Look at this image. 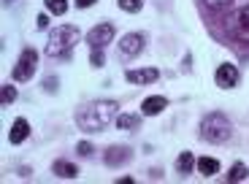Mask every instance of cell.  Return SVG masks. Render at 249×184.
<instances>
[{
  "mask_svg": "<svg viewBox=\"0 0 249 184\" xmlns=\"http://www.w3.org/2000/svg\"><path fill=\"white\" fill-rule=\"evenodd\" d=\"M117 114H119L117 100H92V103H84L76 111V125L84 133H100L117 119Z\"/></svg>",
  "mask_w": 249,
  "mask_h": 184,
  "instance_id": "obj_1",
  "label": "cell"
},
{
  "mask_svg": "<svg viewBox=\"0 0 249 184\" xmlns=\"http://www.w3.org/2000/svg\"><path fill=\"white\" fill-rule=\"evenodd\" d=\"M79 43V27L76 25H60L52 30L49 43H46V57L49 60L68 62L73 57V46Z\"/></svg>",
  "mask_w": 249,
  "mask_h": 184,
  "instance_id": "obj_2",
  "label": "cell"
},
{
  "mask_svg": "<svg viewBox=\"0 0 249 184\" xmlns=\"http://www.w3.org/2000/svg\"><path fill=\"white\" fill-rule=\"evenodd\" d=\"M233 135V122L222 111H212L200 119V138L209 144H225Z\"/></svg>",
  "mask_w": 249,
  "mask_h": 184,
  "instance_id": "obj_3",
  "label": "cell"
},
{
  "mask_svg": "<svg viewBox=\"0 0 249 184\" xmlns=\"http://www.w3.org/2000/svg\"><path fill=\"white\" fill-rule=\"evenodd\" d=\"M36 68H38V52L33 46H25L22 55H19V60H17V65H14V71H11L14 81H30L33 74H36Z\"/></svg>",
  "mask_w": 249,
  "mask_h": 184,
  "instance_id": "obj_4",
  "label": "cell"
},
{
  "mask_svg": "<svg viewBox=\"0 0 249 184\" xmlns=\"http://www.w3.org/2000/svg\"><path fill=\"white\" fill-rule=\"evenodd\" d=\"M114 25L111 22H98L92 30L87 33V46L89 49H106L108 43L114 41Z\"/></svg>",
  "mask_w": 249,
  "mask_h": 184,
  "instance_id": "obj_5",
  "label": "cell"
},
{
  "mask_svg": "<svg viewBox=\"0 0 249 184\" xmlns=\"http://www.w3.org/2000/svg\"><path fill=\"white\" fill-rule=\"evenodd\" d=\"M231 38L236 43H247L249 46V6L233 11V22H231Z\"/></svg>",
  "mask_w": 249,
  "mask_h": 184,
  "instance_id": "obj_6",
  "label": "cell"
},
{
  "mask_svg": "<svg viewBox=\"0 0 249 184\" xmlns=\"http://www.w3.org/2000/svg\"><path fill=\"white\" fill-rule=\"evenodd\" d=\"M143 46H146V36L143 33H127L119 41V57L122 60H133V57H138L143 52Z\"/></svg>",
  "mask_w": 249,
  "mask_h": 184,
  "instance_id": "obj_7",
  "label": "cell"
},
{
  "mask_svg": "<svg viewBox=\"0 0 249 184\" xmlns=\"http://www.w3.org/2000/svg\"><path fill=\"white\" fill-rule=\"evenodd\" d=\"M133 160V149L130 147H117V144H114V147H108L106 152H103V163H106L108 168H119V166H127V163H130Z\"/></svg>",
  "mask_w": 249,
  "mask_h": 184,
  "instance_id": "obj_8",
  "label": "cell"
},
{
  "mask_svg": "<svg viewBox=\"0 0 249 184\" xmlns=\"http://www.w3.org/2000/svg\"><path fill=\"white\" fill-rule=\"evenodd\" d=\"M238 79H241V74H238V68L231 65V62L219 65L217 74H214V81H217V87H222V90H233V87H238Z\"/></svg>",
  "mask_w": 249,
  "mask_h": 184,
  "instance_id": "obj_9",
  "label": "cell"
},
{
  "mask_svg": "<svg viewBox=\"0 0 249 184\" xmlns=\"http://www.w3.org/2000/svg\"><path fill=\"white\" fill-rule=\"evenodd\" d=\"M124 79L130 81V84H155L160 79V71L157 68H141V71H127Z\"/></svg>",
  "mask_w": 249,
  "mask_h": 184,
  "instance_id": "obj_10",
  "label": "cell"
},
{
  "mask_svg": "<svg viewBox=\"0 0 249 184\" xmlns=\"http://www.w3.org/2000/svg\"><path fill=\"white\" fill-rule=\"evenodd\" d=\"M27 135H30V125H27L25 117H17L11 122V130H8V141L17 147V144H25L27 141Z\"/></svg>",
  "mask_w": 249,
  "mask_h": 184,
  "instance_id": "obj_11",
  "label": "cell"
},
{
  "mask_svg": "<svg viewBox=\"0 0 249 184\" xmlns=\"http://www.w3.org/2000/svg\"><path fill=\"white\" fill-rule=\"evenodd\" d=\"M162 109H168V100L162 98V95H149V98L141 103L143 117H157V114H162Z\"/></svg>",
  "mask_w": 249,
  "mask_h": 184,
  "instance_id": "obj_12",
  "label": "cell"
},
{
  "mask_svg": "<svg viewBox=\"0 0 249 184\" xmlns=\"http://www.w3.org/2000/svg\"><path fill=\"white\" fill-rule=\"evenodd\" d=\"M52 171L60 179H76L79 176V166L71 163V160H54V163H52Z\"/></svg>",
  "mask_w": 249,
  "mask_h": 184,
  "instance_id": "obj_13",
  "label": "cell"
},
{
  "mask_svg": "<svg viewBox=\"0 0 249 184\" xmlns=\"http://www.w3.org/2000/svg\"><path fill=\"white\" fill-rule=\"evenodd\" d=\"M114 125H117L119 130H127V133H133V130H141V114H117Z\"/></svg>",
  "mask_w": 249,
  "mask_h": 184,
  "instance_id": "obj_14",
  "label": "cell"
},
{
  "mask_svg": "<svg viewBox=\"0 0 249 184\" xmlns=\"http://www.w3.org/2000/svg\"><path fill=\"white\" fill-rule=\"evenodd\" d=\"M195 168H198V173L200 176H217L219 173V160L217 157H200L198 163H195Z\"/></svg>",
  "mask_w": 249,
  "mask_h": 184,
  "instance_id": "obj_15",
  "label": "cell"
},
{
  "mask_svg": "<svg viewBox=\"0 0 249 184\" xmlns=\"http://www.w3.org/2000/svg\"><path fill=\"white\" fill-rule=\"evenodd\" d=\"M195 163H198V160L193 157V152H181L179 157H176V173H179V176H190Z\"/></svg>",
  "mask_w": 249,
  "mask_h": 184,
  "instance_id": "obj_16",
  "label": "cell"
},
{
  "mask_svg": "<svg viewBox=\"0 0 249 184\" xmlns=\"http://www.w3.org/2000/svg\"><path fill=\"white\" fill-rule=\"evenodd\" d=\"M206 6V11H212V14H222V11H231L233 6V0H200Z\"/></svg>",
  "mask_w": 249,
  "mask_h": 184,
  "instance_id": "obj_17",
  "label": "cell"
},
{
  "mask_svg": "<svg viewBox=\"0 0 249 184\" xmlns=\"http://www.w3.org/2000/svg\"><path fill=\"white\" fill-rule=\"evenodd\" d=\"M249 176V168L244 163H233L231 171H228V182H244Z\"/></svg>",
  "mask_w": 249,
  "mask_h": 184,
  "instance_id": "obj_18",
  "label": "cell"
},
{
  "mask_svg": "<svg viewBox=\"0 0 249 184\" xmlns=\"http://www.w3.org/2000/svg\"><path fill=\"white\" fill-rule=\"evenodd\" d=\"M44 6L49 14H54V17H62V14L68 11V0H44Z\"/></svg>",
  "mask_w": 249,
  "mask_h": 184,
  "instance_id": "obj_19",
  "label": "cell"
},
{
  "mask_svg": "<svg viewBox=\"0 0 249 184\" xmlns=\"http://www.w3.org/2000/svg\"><path fill=\"white\" fill-rule=\"evenodd\" d=\"M117 6L127 14H138L141 11V0H117Z\"/></svg>",
  "mask_w": 249,
  "mask_h": 184,
  "instance_id": "obj_20",
  "label": "cell"
},
{
  "mask_svg": "<svg viewBox=\"0 0 249 184\" xmlns=\"http://www.w3.org/2000/svg\"><path fill=\"white\" fill-rule=\"evenodd\" d=\"M89 65H92V68H103V65H106V55H103V49H89Z\"/></svg>",
  "mask_w": 249,
  "mask_h": 184,
  "instance_id": "obj_21",
  "label": "cell"
},
{
  "mask_svg": "<svg viewBox=\"0 0 249 184\" xmlns=\"http://www.w3.org/2000/svg\"><path fill=\"white\" fill-rule=\"evenodd\" d=\"M92 152H95V147L89 141H79V144H76V154H79V157L89 160V157H92Z\"/></svg>",
  "mask_w": 249,
  "mask_h": 184,
  "instance_id": "obj_22",
  "label": "cell"
},
{
  "mask_svg": "<svg viewBox=\"0 0 249 184\" xmlns=\"http://www.w3.org/2000/svg\"><path fill=\"white\" fill-rule=\"evenodd\" d=\"M3 106H11L14 100H17V87H11V84H3Z\"/></svg>",
  "mask_w": 249,
  "mask_h": 184,
  "instance_id": "obj_23",
  "label": "cell"
},
{
  "mask_svg": "<svg viewBox=\"0 0 249 184\" xmlns=\"http://www.w3.org/2000/svg\"><path fill=\"white\" fill-rule=\"evenodd\" d=\"M57 84H60V81H57V76H49V79L44 81V90L46 92H57Z\"/></svg>",
  "mask_w": 249,
  "mask_h": 184,
  "instance_id": "obj_24",
  "label": "cell"
},
{
  "mask_svg": "<svg viewBox=\"0 0 249 184\" xmlns=\"http://www.w3.org/2000/svg\"><path fill=\"white\" fill-rule=\"evenodd\" d=\"M36 22H38V30H46V27H49V14H41Z\"/></svg>",
  "mask_w": 249,
  "mask_h": 184,
  "instance_id": "obj_25",
  "label": "cell"
},
{
  "mask_svg": "<svg viewBox=\"0 0 249 184\" xmlns=\"http://www.w3.org/2000/svg\"><path fill=\"white\" fill-rule=\"evenodd\" d=\"M98 0H76V8H89V6H95Z\"/></svg>",
  "mask_w": 249,
  "mask_h": 184,
  "instance_id": "obj_26",
  "label": "cell"
},
{
  "mask_svg": "<svg viewBox=\"0 0 249 184\" xmlns=\"http://www.w3.org/2000/svg\"><path fill=\"white\" fill-rule=\"evenodd\" d=\"M160 176H162V171H160V168H152V171H149V179H155V182H157Z\"/></svg>",
  "mask_w": 249,
  "mask_h": 184,
  "instance_id": "obj_27",
  "label": "cell"
},
{
  "mask_svg": "<svg viewBox=\"0 0 249 184\" xmlns=\"http://www.w3.org/2000/svg\"><path fill=\"white\" fill-rule=\"evenodd\" d=\"M19 176H22V179H30V168L22 166V168H19Z\"/></svg>",
  "mask_w": 249,
  "mask_h": 184,
  "instance_id": "obj_28",
  "label": "cell"
},
{
  "mask_svg": "<svg viewBox=\"0 0 249 184\" xmlns=\"http://www.w3.org/2000/svg\"><path fill=\"white\" fill-rule=\"evenodd\" d=\"M117 184H133V179L130 176H122V179H117Z\"/></svg>",
  "mask_w": 249,
  "mask_h": 184,
  "instance_id": "obj_29",
  "label": "cell"
},
{
  "mask_svg": "<svg viewBox=\"0 0 249 184\" xmlns=\"http://www.w3.org/2000/svg\"><path fill=\"white\" fill-rule=\"evenodd\" d=\"M11 3H14V0H3V6H11Z\"/></svg>",
  "mask_w": 249,
  "mask_h": 184,
  "instance_id": "obj_30",
  "label": "cell"
}]
</instances>
